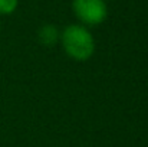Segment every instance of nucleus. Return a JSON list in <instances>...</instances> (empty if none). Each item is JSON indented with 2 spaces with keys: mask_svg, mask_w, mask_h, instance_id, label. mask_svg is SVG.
<instances>
[{
  "mask_svg": "<svg viewBox=\"0 0 148 147\" xmlns=\"http://www.w3.org/2000/svg\"><path fill=\"white\" fill-rule=\"evenodd\" d=\"M62 45L65 52L76 61H86L92 56L95 42L91 32L79 25H71L62 32Z\"/></svg>",
  "mask_w": 148,
  "mask_h": 147,
  "instance_id": "obj_1",
  "label": "nucleus"
},
{
  "mask_svg": "<svg viewBox=\"0 0 148 147\" xmlns=\"http://www.w3.org/2000/svg\"><path fill=\"white\" fill-rule=\"evenodd\" d=\"M72 9L76 17L86 25L102 23L108 13L103 0H73Z\"/></svg>",
  "mask_w": 148,
  "mask_h": 147,
  "instance_id": "obj_2",
  "label": "nucleus"
},
{
  "mask_svg": "<svg viewBox=\"0 0 148 147\" xmlns=\"http://www.w3.org/2000/svg\"><path fill=\"white\" fill-rule=\"evenodd\" d=\"M38 35H39V41H40V43H43V45H46V46L55 45V43L58 42V39H59L58 29H56L55 26H52V25L43 26V28L39 30Z\"/></svg>",
  "mask_w": 148,
  "mask_h": 147,
  "instance_id": "obj_3",
  "label": "nucleus"
},
{
  "mask_svg": "<svg viewBox=\"0 0 148 147\" xmlns=\"http://www.w3.org/2000/svg\"><path fill=\"white\" fill-rule=\"evenodd\" d=\"M19 0H0V14H10L16 10Z\"/></svg>",
  "mask_w": 148,
  "mask_h": 147,
  "instance_id": "obj_4",
  "label": "nucleus"
}]
</instances>
